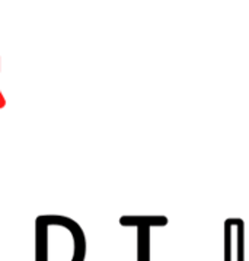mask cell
<instances>
[{
	"mask_svg": "<svg viewBox=\"0 0 249 261\" xmlns=\"http://www.w3.org/2000/svg\"><path fill=\"white\" fill-rule=\"evenodd\" d=\"M166 216H123L120 218V225L123 226H166L168 225Z\"/></svg>",
	"mask_w": 249,
	"mask_h": 261,
	"instance_id": "3957f363",
	"label": "cell"
},
{
	"mask_svg": "<svg viewBox=\"0 0 249 261\" xmlns=\"http://www.w3.org/2000/svg\"><path fill=\"white\" fill-rule=\"evenodd\" d=\"M240 247H245V225L239 218H230L225 222V261H232Z\"/></svg>",
	"mask_w": 249,
	"mask_h": 261,
	"instance_id": "7a4b0ae2",
	"label": "cell"
},
{
	"mask_svg": "<svg viewBox=\"0 0 249 261\" xmlns=\"http://www.w3.org/2000/svg\"><path fill=\"white\" fill-rule=\"evenodd\" d=\"M5 107H6V98H5V95L2 94V91H0V110L5 108Z\"/></svg>",
	"mask_w": 249,
	"mask_h": 261,
	"instance_id": "5b68a950",
	"label": "cell"
},
{
	"mask_svg": "<svg viewBox=\"0 0 249 261\" xmlns=\"http://www.w3.org/2000/svg\"><path fill=\"white\" fill-rule=\"evenodd\" d=\"M137 261H150V228L137 226Z\"/></svg>",
	"mask_w": 249,
	"mask_h": 261,
	"instance_id": "277c9868",
	"label": "cell"
},
{
	"mask_svg": "<svg viewBox=\"0 0 249 261\" xmlns=\"http://www.w3.org/2000/svg\"><path fill=\"white\" fill-rule=\"evenodd\" d=\"M0 63H2V62H0ZM0 69H2V66H0Z\"/></svg>",
	"mask_w": 249,
	"mask_h": 261,
	"instance_id": "8992f818",
	"label": "cell"
},
{
	"mask_svg": "<svg viewBox=\"0 0 249 261\" xmlns=\"http://www.w3.org/2000/svg\"><path fill=\"white\" fill-rule=\"evenodd\" d=\"M86 237L77 222L60 215L35 219V261H85Z\"/></svg>",
	"mask_w": 249,
	"mask_h": 261,
	"instance_id": "6da1fadb",
	"label": "cell"
}]
</instances>
